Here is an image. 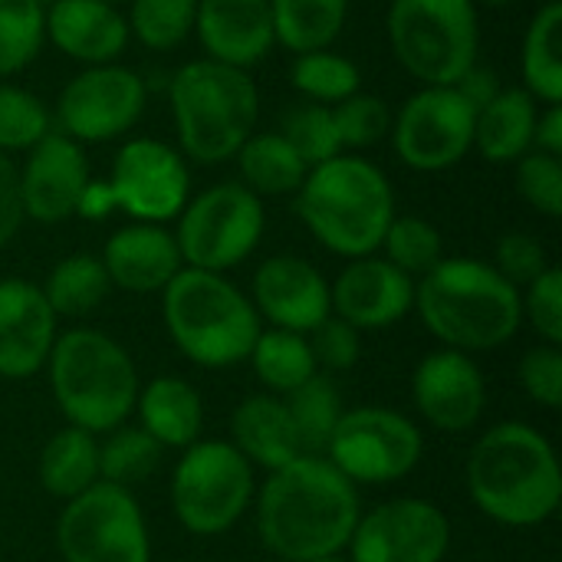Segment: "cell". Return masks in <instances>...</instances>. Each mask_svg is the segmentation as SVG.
Segmentation results:
<instances>
[{"label": "cell", "instance_id": "6da1fadb", "mask_svg": "<svg viewBox=\"0 0 562 562\" xmlns=\"http://www.w3.org/2000/svg\"><path fill=\"white\" fill-rule=\"evenodd\" d=\"M359 524V494L326 458L300 454L270 471L260 491L257 530L263 547L286 562L336 557Z\"/></svg>", "mask_w": 562, "mask_h": 562}, {"label": "cell", "instance_id": "7a4b0ae2", "mask_svg": "<svg viewBox=\"0 0 562 562\" xmlns=\"http://www.w3.org/2000/svg\"><path fill=\"white\" fill-rule=\"evenodd\" d=\"M471 501L504 527H537L557 514L562 471L553 445L524 422H507L474 445L468 458Z\"/></svg>", "mask_w": 562, "mask_h": 562}, {"label": "cell", "instance_id": "3957f363", "mask_svg": "<svg viewBox=\"0 0 562 562\" xmlns=\"http://www.w3.org/2000/svg\"><path fill=\"white\" fill-rule=\"evenodd\" d=\"M415 310L431 336L458 352H484L510 342L520 329V290L494 263L454 257L431 267L415 286Z\"/></svg>", "mask_w": 562, "mask_h": 562}, {"label": "cell", "instance_id": "277c9868", "mask_svg": "<svg viewBox=\"0 0 562 562\" xmlns=\"http://www.w3.org/2000/svg\"><path fill=\"white\" fill-rule=\"evenodd\" d=\"M296 214L326 250L359 260L382 247L395 217V191L379 165L342 151L306 171Z\"/></svg>", "mask_w": 562, "mask_h": 562}, {"label": "cell", "instance_id": "5b68a950", "mask_svg": "<svg viewBox=\"0 0 562 562\" xmlns=\"http://www.w3.org/2000/svg\"><path fill=\"white\" fill-rule=\"evenodd\" d=\"M178 151L198 165L231 161L254 135L260 92L247 69L214 63L207 56L184 63L168 82Z\"/></svg>", "mask_w": 562, "mask_h": 562}, {"label": "cell", "instance_id": "8992f818", "mask_svg": "<svg viewBox=\"0 0 562 562\" xmlns=\"http://www.w3.org/2000/svg\"><path fill=\"white\" fill-rule=\"evenodd\" d=\"M165 293V326L175 346L204 369H227L250 359L260 336L254 303L221 273L181 267Z\"/></svg>", "mask_w": 562, "mask_h": 562}, {"label": "cell", "instance_id": "52a82bcc", "mask_svg": "<svg viewBox=\"0 0 562 562\" xmlns=\"http://www.w3.org/2000/svg\"><path fill=\"white\" fill-rule=\"evenodd\" d=\"M49 385L72 428L115 431L138 402V375L128 352L95 329H69L53 342Z\"/></svg>", "mask_w": 562, "mask_h": 562}, {"label": "cell", "instance_id": "ba28073f", "mask_svg": "<svg viewBox=\"0 0 562 562\" xmlns=\"http://www.w3.org/2000/svg\"><path fill=\"white\" fill-rule=\"evenodd\" d=\"M471 0H392L389 46L398 66L422 86H454L481 49V23Z\"/></svg>", "mask_w": 562, "mask_h": 562}, {"label": "cell", "instance_id": "9c48e42d", "mask_svg": "<svg viewBox=\"0 0 562 562\" xmlns=\"http://www.w3.org/2000/svg\"><path fill=\"white\" fill-rule=\"evenodd\" d=\"M263 224V201L240 181H224L188 198L175 240L184 267L224 273L257 250Z\"/></svg>", "mask_w": 562, "mask_h": 562}, {"label": "cell", "instance_id": "30bf717a", "mask_svg": "<svg viewBox=\"0 0 562 562\" xmlns=\"http://www.w3.org/2000/svg\"><path fill=\"white\" fill-rule=\"evenodd\" d=\"M254 497L250 461L227 441H194L175 468L171 504L184 530L217 537L231 530Z\"/></svg>", "mask_w": 562, "mask_h": 562}, {"label": "cell", "instance_id": "8fae6325", "mask_svg": "<svg viewBox=\"0 0 562 562\" xmlns=\"http://www.w3.org/2000/svg\"><path fill=\"white\" fill-rule=\"evenodd\" d=\"M56 543L66 562H148V530L125 487L95 481L59 517Z\"/></svg>", "mask_w": 562, "mask_h": 562}, {"label": "cell", "instance_id": "7c38bea8", "mask_svg": "<svg viewBox=\"0 0 562 562\" xmlns=\"http://www.w3.org/2000/svg\"><path fill=\"white\" fill-rule=\"evenodd\" d=\"M422 431L392 408L342 412L326 461L352 484H392L415 471L422 461Z\"/></svg>", "mask_w": 562, "mask_h": 562}, {"label": "cell", "instance_id": "4fadbf2b", "mask_svg": "<svg viewBox=\"0 0 562 562\" xmlns=\"http://www.w3.org/2000/svg\"><path fill=\"white\" fill-rule=\"evenodd\" d=\"M148 89L142 76L122 63L86 66L56 99V132L79 145L115 142L145 115Z\"/></svg>", "mask_w": 562, "mask_h": 562}, {"label": "cell", "instance_id": "5bb4252c", "mask_svg": "<svg viewBox=\"0 0 562 562\" xmlns=\"http://www.w3.org/2000/svg\"><path fill=\"white\" fill-rule=\"evenodd\" d=\"M474 105L454 86H422L392 115L395 155L412 171H448L474 148Z\"/></svg>", "mask_w": 562, "mask_h": 562}, {"label": "cell", "instance_id": "9a60e30c", "mask_svg": "<svg viewBox=\"0 0 562 562\" xmlns=\"http://www.w3.org/2000/svg\"><path fill=\"white\" fill-rule=\"evenodd\" d=\"M105 181L112 188L115 207L142 224L175 221L191 198L188 158L161 138L125 142Z\"/></svg>", "mask_w": 562, "mask_h": 562}, {"label": "cell", "instance_id": "2e32d148", "mask_svg": "<svg viewBox=\"0 0 562 562\" xmlns=\"http://www.w3.org/2000/svg\"><path fill=\"white\" fill-rule=\"evenodd\" d=\"M352 562H441L451 547L448 517L418 497L389 501L352 530Z\"/></svg>", "mask_w": 562, "mask_h": 562}, {"label": "cell", "instance_id": "e0dca14e", "mask_svg": "<svg viewBox=\"0 0 562 562\" xmlns=\"http://www.w3.org/2000/svg\"><path fill=\"white\" fill-rule=\"evenodd\" d=\"M23 217L40 224H59L76 214L89 184V161L79 142L63 132H46L16 165Z\"/></svg>", "mask_w": 562, "mask_h": 562}, {"label": "cell", "instance_id": "ac0fdd59", "mask_svg": "<svg viewBox=\"0 0 562 562\" xmlns=\"http://www.w3.org/2000/svg\"><path fill=\"white\" fill-rule=\"evenodd\" d=\"M415 405L428 425L438 431H468L481 422L487 405L484 375L471 356L458 349H441L422 359L415 369Z\"/></svg>", "mask_w": 562, "mask_h": 562}, {"label": "cell", "instance_id": "d6986e66", "mask_svg": "<svg viewBox=\"0 0 562 562\" xmlns=\"http://www.w3.org/2000/svg\"><path fill=\"white\" fill-rule=\"evenodd\" d=\"M329 303L352 329H389L415 306V283L385 257L352 260L329 286Z\"/></svg>", "mask_w": 562, "mask_h": 562}, {"label": "cell", "instance_id": "ffe728a7", "mask_svg": "<svg viewBox=\"0 0 562 562\" xmlns=\"http://www.w3.org/2000/svg\"><path fill=\"white\" fill-rule=\"evenodd\" d=\"M254 303L257 310L286 333H313L323 319H329V283L323 273L293 254H280L260 263L254 273Z\"/></svg>", "mask_w": 562, "mask_h": 562}, {"label": "cell", "instance_id": "44dd1931", "mask_svg": "<svg viewBox=\"0 0 562 562\" xmlns=\"http://www.w3.org/2000/svg\"><path fill=\"white\" fill-rule=\"evenodd\" d=\"M56 342V313L30 280H0V375L30 379Z\"/></svg>", "mask_w": 562, "mask_h": 562}, {"label": "cell", "instance_id": "7402d4cb", "mask_svg": "<svg viewBox=\"0 0 562 562\" xmlns=\"http://www.w3.org/2000/svg\"><path fill=\"white\" fill-rule=\"evenodd\" d=\"M194 33L207 59L250 69L273 49L270 0H198Z\"/></svg>", "mask_w": 562, "mask_h": 562}, {"label": "cell", "instance_id": "603a6c76", "mask_svg": "<svg viewBox=\"0 0 562 562\" xmlns=\"http://www.w3.org/2000/svg\"><path fill=\"white\" fill-rule=\"evenodd\" d=\"M43 36L82 66L119 63L128 46V23L102 0H53L43 7Z\"/></svg>", "mask_w": 562, "mask_h": 562}, {"label": "cell", "instance_id": "cb8c5ba5", "mask_svg": "<svg viewBox=\"0 0 562 562\" xmlns=\"http://www.w3.org/2000/svg\"><path fill=\"white\" fill-rule=\"evenodd\" d=\"M99 260L109 273V283L128 293H158L184 267L175 234L161 224H142V221L115 231L105 240Z\"/></svg>", "mask_w": 562, "mask_h": 562}, {"label": "cell", "instance_id": "d4e9b609", "mask_svg": "<svg viewBox=\"0 0 562 562\" xmlns=\"http://www.w3.org/2000/svg\"><path fill=\"white\" fill-rule=\"evenodd\" d=\"M540 102L524 86H504L474 119V148L491 165H514L533 148Z\"/></svg>", "mask_w": 562, "mask_h": 562}, {"label": "cell", "instance_id": "484cf974", "mask_svg": "<svg viewBox=\"0 0 562 562\" xmlns=\"http://www.w3.org/2000/svg\"><path fill=\"white\" fill-rule=\"evenodd\" d=\"M231 431H234V448L250 464H260L267 471H277V468L290 464L293 458H300L293 418H290L286 405L277 402L273 395L244 398L234 412Z\"/></svg>", "mask_w": 562, "mask_h": 562}, {"label": "cell", "instance_id": "4316f807", "mask_svg": "<svg viewBox=\"0 0 562 562\" xmlns=\"http://www.w3.org/2000/svg\"><path fill=\"white\" fill-rule=\"evenodd\" d=\"M142 412V428L161 445V448H191L204 425L201 395L194 385L175 375L151 379L135 402Z\"/></svg>", "mask_w": 562, "mask_h": 562}, {"label": "cell", "instance_id": "83f0119b", "mask_svg": "<svg viewBox=\"0 0 562 562\" xmlns=\"http://www.w3.org/2000/svg\"><path fill=\"white\" fill-rule=\"evenodd\" d=\"M520 72L524 89L543 102V105H562V3L550 0L543 3L520 46Z\"/></svg>", "mask_w": 562, "mask_h": 562}, {"label": "cell", "instance_id": "f1b7e54d", "mask_svg": "<svg viewBox=\"0 0 562 562\" xmlns=\"http://www.w3.org/2000/svg\"><path fill=\"white\" fill-rule=\"evenodd\" d=\"M270 20L273 40L293 56L329 49L349 20V0H270Z\"/></svg>", "mask_w": 562, "mask_h": 562}, {"label": "cell", "instance_id": "f546056e", "mask_svg": "<svg viewBox=\"0 0 562 562\" xmlns=\"http://www.w3.org/2000/svg\"><path fill=\"white\" fill-rule=\"evenodd\" d=\"M240 168V184L260 194H296L306 178V161L280 132H254L234 155Z\"/></svg>", "mask_w": 562, "mask_h": 562}, {"label": "cell", "instance_id": "4dcf8cb0", "mask_svg": "<svg viewBox=\"0 0 562 562\" xmlns=\"http://www.w3.org/2000/svg\"><path fill=\"white\" fill-rule=\"evenodd\" d=\"M40 481L59 501H72L89 491L99 481L95 438L72 425L66 431H56L40 454Z\"/></svg>", "mask_w": 562, "mask_h": 562}, {"label": "cell", "instance_id": "1f68e13d", "mask_svg": "<svg viewBox=\"0 0 562 562\" xmlns=\"http://www.w3.org/2000/svg\"><path fill=\"white\" fill-rule=\"evenodd\" d=\"M283 405L293 418L300 454L323 458L329 448V438L342 418V398H339L336 385L326 375H313L310 382L293 389Z\"/></svg>", "mask_w": 562, "mask_h": 562}, {"label": "cell", "instance_id": "d6a6232c", "mask_svg": "<svg viewBox=\"0 0 562 562\" xmlns=\"http://www.w3.org/2000/svg\"><path fill=\"white\" fill-rule=\"evenodd\" d=\"M250 362H254L257 379L270 392H283V395L310 382L319 369L310 342L300 333H286V329H270V333L260 329L250 349Z\"/></svg>", "mask_w": 562, "mask_h": 562}, {"label": "cell", "instance_id": "836d02e7", "mask_svg": "<svg viewBox=\"0 0 562 562\" xmlns=\"http://www.w3.org/2000/svg\"><path fill=\"white\" fill-rule=\"evenodd\" d=\"M109 273L99 257L72 254L59 260L43 286V296L56 316H86L109 296Z\"/></svg>", "mask_w": 562, "mask_h": 562}, {"label": "cell", "instance_id": "e575fe53", "mask_svg": "<svg viewBox=\"0 0 562 562\" xmlns=\"http://www.w3.org/2000/svg\"><path fill=\"white\" fill-rule=\"evenodd\" d=\"M290 86L310 102L336 105L362 89V72L349 56L329 46V49L300 53L290 66Z\"/></svg>", "mask_w": 562, "mask_h": 562}, {"label": "cell", "instance_id": "d590c367", "mask_svg": "<svg viewBox=\"0 0 562 562\" xmlns=\"http://www.w3.org/2000/svg\"><path fill=\"white\" fill-rule=\"evenodd\" d=\"M198 0H128V36L145 49H178L194 33Z\"/></svg>", "mask_w": 562, "mask_h": 562}, {"label": "cell", "instance_id": "8d00e7d4", "mask_svg": "<svg viewBox=\"0 0 562 562\" xmlns=\"http://www.w3.org/2000/svg\"><path fill=\"white\" fill-rule=\"evenodd\" d=\"M43 3L0 0V79L23 72L43 49Z\"/></svg>", "mask_w": 562, "mask_h": 562}, {"label": "cell", "instance_id": "74e56055", "mask_svg": "<svg viewBox=\"0 0 562 562\" xmlns=\"http://www.w3.org/2000/svg\"><path fill=\"white\" fill-rule=\"evenodd\" d=\"M161 461V445L145 428H119L99 448V477L115 487H132L155 474Z\"/></svg>", "mask_w": 562, "mask_h": 562}, {"label": "cell", "instance_id": "f35d334b", "mask_svg": "<svg viewBox=\"0 0 562 562\" xmlns=\"http://www.w3.org/2000/svg\"><path fill=\"white\" fill-rule=\"evenodd\" d=\"M46 132H53V115L43 99L0 79V155L30 151Z\"/></svg>", "mask_w": 562, "mask_h": 562}, {"label": "cell", "instance_id": "ab89813d", "mask_svg": "<svg viewBox=\"0 0 562 562\" xmlns=\"http://www.w3.org/2000/svg\"><path fill=\"white\" fill-rule=\"evenodd\" d=\"M382 247H385V260L408 277H415V273L425 277L431 267H438L445 260L438 227L415 214H405V217L395 214L382 237Z\"/></svg>", "mask_w": 562, "mask_h": 562}, {"label": "cell", "instance_id": "60d3db41", "mask_svg": "<svg viewBox=\"0 0 562 562\" xmlns=\"http://www.w3.org/2000/svg\"><path fill=\"white\" fill-rule=\"evenodd\" d=\"M280 135L296 148V155L306 161V168H316V165L342 155L339 132H336V119H333V105L303 102V105L290 109L283 115Z\"/></svg>", "mask_w": 562, "mask_h": 562}, {"label": "cell", "instance_id": "b9f144b4", "mask_svg": "<svg viewBox=\"0 0 562 562\" xmlns=\"http://www.w3.org/2000/svg\"><path fill=\"white\" fill-rule=\"evenodd\" d=\"M333 119H336V132H339V145L342 151H362L379 145L382 138H389L392 132V109L382 95L372 92H356L342 102L333 105Z\"/></svg>", "mask_w": 562, "mask_h": 562}, {"label": "cell", "instance_id": "7bdbcfd3", "mask_svg": "<svg viewBox=\"0 0 562 562\" xmlns=\"http://www.w3.org/2000/svg\"><path fill=\"white\" fill-rule=\"evenodd\" d=\"M517 165V191L520 198L547 214V217H560L562 214V158L547 155L530 148Z\"/></svg>", "mask_w": 562, "mask_h": 562}, {"label": "cell", "instance_id": "ee69618b", "mask_svg": "<svg viewBox=\"0 0 562 562\" xmlns=\"http://www.w3.org/2000/svg\"><path fill=\"white\" fill-rule=\"evenodd\" d=\"M524 313L530 316L533 329L550 342L560 346L562 342V270L547 267L530 286L527 296H520Z\"/></svg>", "mask_w": 562, "mask_h": 562}, {"label": "cell", "instance_id": "f6af8a7d", "mask_svg": "<svg viewBox=\"0 0 562 562\" xmlns=\"http://www.w3.org/2000/svg\"><path fill=\"white\" fill-rule=\"evenodd\" d=\"M520 385L524 392L547 405V408H560L562 405V352L560 346H537L524 356L520 362Z\"/></svg>", "mask_w": 562, "mask_h": 562}, {"label": "cell", "instance_id": "bcb514c9", "mask_svg": "<svg viewBox=\"0 0 562 562\" xmlns=\"http://www.w3.org/2000/svg\"><path fill=\"white\" fill-rule=\"evenodd\" d=\"M550 267L547 260V250L537 237L530 234H504L501 244H497V263L494 270L510 280L514 286H530L543 270Z\"/></svg>", "mask_w": 562, "mask_h": 562}, {"label": "cell", "instance_id": "7dc6e473", "mask_svg": "<svg viewBox=\"0 0 562 562\" xmlns=\"http://www.w3.org/2000/svg\"><path fill=\"white\" fill-rule=\"evenodd\" d=\"M313 359L316 366H326V369H352L356 359H359V329H352L349 323H342L339 316L333 319H323L316 329H313Z\"/></svg>", "mask_w": 562, "mask_h": 562}, {"label": "cell", "instance_id": "c3c4849f", "mask_svg": "<svg viewBox=\"0 0 562 562\" xmlns=\"http://www.w3.org/2000/svg\"><path fill=\"white\" fill-rule=\"evenodd\" d=\"M23 224V201H20V175L10 155H0V247L13 240Z\"/></svg>", "mask_w": 562, "mask_h": 562}, {"label": "cell", "instance_id": "681fc988", "mask_svg": "<svg viewBox=\"0 0 562 562\" xmlns=\"http://www.w3.org/2000/svg\"><path fill=\"white\" fill-rule=\"evenodd\" d=\"M454 89H458V92L474 105V112H477V109H484V105H487V102L504 89V82H501V76H497L491 66L474 63V66H471L458 82H454Z\"/></svg>", "mask_w": 562, "mask_h": 562}, {"label": "cell", "instance_id": "f907efd6", "mask_svg": "<svg viewBox=\"0 0 562 562\" xmlns=\"http://www.w3.org/2000/svg\"><path fill=\"white\" fill-rule=\"evenodd\" d=\"M533 148L547 155H562V105H547L537 115V132H533Z\"/></svg>", "mask_w": 562, "mask_h": 562}, {"label": "cell", "instance_id": "816d5d0a", "mask_svg": "<svg viewBox=\"0 0 562 562\" xmlns=\"http://www.w3.org/2000/svg\"><path fill=\"white\" fill-rule=\"evenodd\" d=\"M112 211H115V198H112L109 181L89 178V184H86V191H82V198H79L76 214H79V217H89V221H102V217L112 214Z\"/></svg>", "mask_w": 562, "mask_h": 562}, {"label": "cell", "instance_id": "f5cc1de1", "mask_svg": "<svg viewBox=\"0 0 562 562\" xmlns=\"http://www.w3.org/2000/svg\"><path fill=\"white\" fill-rule=\"evenodd\" d=\"M471 3H474L477 10H481V7H487V10H497V7H510L514 0H471Z\"/></svg>", "mask_w": 562, "mask_h": 562}, {"label": "cell", "instance_id": "db71d44e", "mask_svg": "<svg viewBox=\"0 0 562 562\" xmlns=\"http://www.w3.org/2000/svg\"><path fill=\"white\" fill-rule=\"evenodd\" d=\"M310 562H346V560H339V557H323V560H310Z\"/></svg>", "mask_w": 562, "mask_h": 562}, {"label": "cell", "instance_id": "11a10c76", "mask_svg": "<svg viewBox=\"0 0 562 562\" xmlns=\"http://www.w3.org/2000/svg\"><path fill=\"white\" fill-rule=\"evenodd\" d=\"M102 3H109V7H119V3H128V0H102Z\"/></svg>", "mask_w": 562, "mask_h": 562}, {"label": "cell", "instance_id": "9f6ffc18", "mask_svg": "<svg viewBox=\"0 0 562 562\" xmlns=\"http://www.w3.org/2000/svg\"><path fill=\"white\" fill-rule=\"evenodd\" d=\"M40 3H43V7H46V3H53V0H40Z\"/></svg>", "mask_w": 562, "mask_h": 562}]
</instances>
